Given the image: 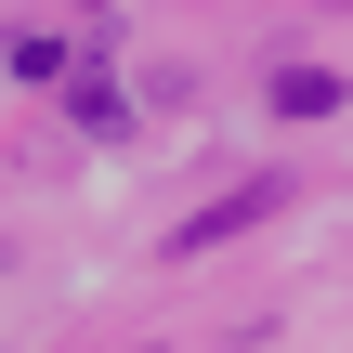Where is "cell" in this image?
Instances as JSON below:
<instances>
[{
    "mask_svg": "<svg viewBox=\"0 0 353 353\" xmlns=\"http://www.w3.org/2000/svg\"><path fill=\"white\" fill-rule=\"evenodd\" d=\"M327 105H341L327 65H275V118H327Z\"/></svg>",
    "mask_w": 353,
    "mask_h": 353,
    "instance_id": "obj_1",
    "label": "cell"
}]
</instances>
